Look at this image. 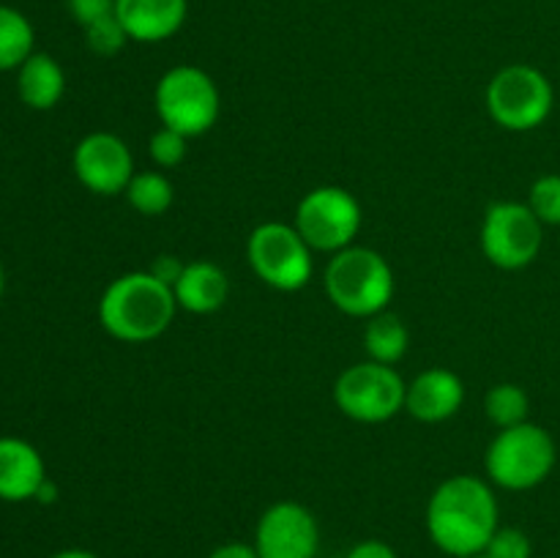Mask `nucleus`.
Listing matches in <instances>:
<instances>
[{"mask_svg":"<svg viewBox=\"0 0 560 558\" xmlns=\"http://www.w3.org/2000/svg\"><path fill=\"white\" fill-rule=\"evenodd\" d=\"M498 528V498L479 476H452L427 503V531L446 556H479Z\"/></svg>","mask_w":560,"mask_h":558,"instance_id":"nucleus-1","label":"nucleus"},{"mask_svg":"<svg viewBox=\"0 0 560 558\" xmlns=\"http://www.w3.org/2000/svg\"><path fill=\"white\" fill-rule=\"evenodd\" d=\"M178 312L173 288L151 271H131L113 279L98 301V323L120 342H151L162 337Z\"/></svg>","mask_w":560,"mask_h":558,"instance_id":"nucleus-2","label":"nucleus"},{"mask_svg":"<svg viewBox=\"0 0 560 558\" xmlns=\"http://www.w3.org/2000/svg\"><path fill=\"white\" fill-rule=\"evenodd\" d=\"M326 293L339 312L372 317L386 312L394 295V271L386 257L366 246L337 252L326 268Z\"/></svg>","mask_w":560,"mask_h":558,"instance_id":"nucleus-3","label":"nucleus"},{"mask_svg":"<svg viewBox=\"0 0 560 558\" xmlns=\"http://www.w3.org/2000/svg\"><path fill=\"white\" fill-rule=\"evenodd\" d=\"M558 460L556 441L534 421L506 427L487 449V476L503 490H530L552 474Z\"/></svg>","mask_w":560,"mask_h":558,"instance_id":"nucleus-4","label":"nucleus"},{"mask_svg":"<svg viewBox=\"0 0 560 558\" xmlns=\"http://www.w3.org/2000/svg\"><path fill=\"white\" fill-rule=\"evenodd\" d=\"M156 113L162 126L186 137H200L211 131L219 120L222 98L208 71L197 66H173L156 82Z\"/></svg>","mask_w":560,"mask_h":558,"instance_id":"nucleus-5","label":"nucleus"},{"mask_svg":"<svg viewBox=\"0 0 560 558\" xmlns=\"http://www.w3.org/2000/svg\"><path fill=\"white\" fill-rule=\"evenodd\" d=\"M556 104V91L545 71L528 63H512L487 85V109L509 131H530L545 124Z\"/></svg>","mask_w":560,"mask_h":558,"instance_id":"nucleus-6","label":"nucleus"},{"mask_svg":"<svg viewBox=\"0 0 560 558\" xmlns=\"http://www.w3.org/2000/svg\"><path fill=\"white\" fill-rule=\"evenodd\" d=\"M408 383L392 364L359 361L348 367L334 383V403L348 419L361 425H381L405 408Z\"/></svg>","mask_w":560,"mask_h":558,"instance_id":"nucleus-7","label":"nucleus"},{"mask_svg":"<svg viewBox=\"0 0 560 558\" xmlns=\"http://www.w3.org/2000/svg\"><path fill=\"white\" fill-rule=\"evenodd\" d=\"M312 246L304 235L295 230V224L262 222L252 230L246 257L249 266L268 288L293 293L301 290L312 279L315 260H312Z\"/></svg>","mask_w":560,"mask_h":558,"instance_id":"nucleus-8","label":"nucleus"},{"mask_svg":"<svg viewBox=\"0 0 560 558\" xmlns=\"http://www.w3.org/2000/svg\"><path fill=\"white\" fill-rule=\"evenodd\" d=\"M545 244V224L528 202H492L481 222V249L492 266L517 271L539 257Z\"/></svg>","mask_w":560,"mask_h":558,"instance_id":"nucleus-9","label":"nucleus"},{"mask_svg":"<svg viewBox=\"0 0 560 558\" xmlns=\"http://www.w3.org/2000/svg\"><path fill=\"white\" fill-rule=\"evenodd\" d=\"M293 224L312 249L337 255L359 235L361 206L342 186H317L301 197Z\"/></svg>","mask_w":560,"mask_h":558,"instance_id":"nucleus-10","label":"nucleus"},{"mask_svg":"<svg viewBox=\"0 0 560 558\" xmlns=\"http://www.w3.org/2000/svg\"><path fill=\"white\" fill-rule=\"evenodd\" d=\"M320 547L317 520L304 503L279 501L262 512L255 531L260 558H315Z\"/></svg>","mask_w":560,"mask_h":558,"instance_id":"nucleus-11","label":"nucleus"},{"mask_svg":"<svg viewBox=\"0 0 560 558\" xmlns=\"http://www.w3.org/2000/svg\"><path fill=\"white\" fill-rule=\"evenodd\" d=\"M74 175L93 195H120L135 178V156L118 135L93 131L77 142Z\"/></svg>","mask_w":560,"mask_h":558,"instance_id":"nucleus-12","label":"nucleus"},{"mask_svg":"<svg viewBox=\"0 0 560 558\" xmlns=\"http://www.w3.org/2000/svg\"><path fill=\"white\" fill-rule=\"evenodd\" d=\"M463 377L457 372L446 370V367H432V370L419 372L413 383H408V394H405L408 414L416 416L419 421H427V425L452 419L463 408Z\"/></svg>","mask_w":560,"mask_h":558,"instance_id":"nucleus-13","label":"nucleus"},{"mask_svg":"<svg viewBox=\"0 0 560 558\" xmlns=\"http://www.w3.org/2000/svg\"><path fill=\"white\" fill-rule=\"evenodd\" d=\"M115 14L131 42L156 44L184 27L189 0H115Z\"/></svg>","mask_w":560,"mask_h":558,"instance_id":"nucleus-14","label":"nucleus"},{"mask_svg":"<svg viewBox=\"0 0 560 558\" xmlns=\"http://www.w3.org/2000/svg\"><path fill=\"white\" fill-rule=\"evenodd\" d=\"M47 481V468L33 443L22 438H0V498L11 503L36 498Z\"/></svg>","mask_w":560,"mask_h":558,"instance_id":"nucleus-15","label":"nucleus"},{"mask_svg":"<svg viewBox=\"0 0 560 558\" xmlns=\"http://www.w3.org/2000/svg\"><path fill=\"white\" fill-rule=\"evenodd\" d=\"M173 293L180 310L195 312V315H211V312L222 310L224 301H228L230 279L217 263L195 260L186 263Z\"/></svg>","mask_w":560,"mask_h":558,"instance_id":"nucleus-16","label":"nucleus"},{"mask_svg":"<svg viewBox=\"0 0 560 558\" xmlns=\"http://www.w3.org/2000/svg\"><path fill=\"white\" fill-rule=\"evenodd\" d=\"M16 91L31 109H52L66 91V74L52 55L33 53L20 66Z\"/></svg>","mask_w":560,"mask_h":558,"instance_id":"nucleus-17","label":"nucleus"},{"mask_svg":"<svg viewBox=\"0 0 560 558\" xmlns=\"http://www.w3.org/2000/svg\"><path fill=\"white\" fill-rule=\"evenodd\" d=\"M364 328V348L372 361L381 364H397L405 353H408L410 332L402 323V317L394 312H377V315L366 317Z\"/></svg>","mask_w":560,"mask_h":558,"instance_id":"nucleus-18","label":"nucleus"},{"mask_svg":"<svg viewBox=\"0 0 560 558\" xmlns=\"http://www.w3.org/2000/svg\"><path fill=\"white\" fill-rule=\"evenodd\" d=\"M33 25L22 11L0 5V71L20 69L33 55Z\"/></svg>","mask_w":560,"mask_h":558,"instance_id":"nucleus-19","label":"nucleus"},{"mask_svg":"<svg viewBox=\"0 0 560 558\" xmlns=\"http://www.w3.org/2000/svg\"><path fill=\"white\" fill-rule=\"evenodd\" d=\"M124 195L129 197L131 208L140 211L142 217H159V213L167 211L175 200L173 181L164 173H156V170L135 173V178L129 181Z\"/></svg>","mask_w":560,"mask_h":558,"instance_id":"nucleus-20","label":"nucleus"},{"mask_svg":"<svg viewBox=\"0 0 560 558\" xmlns=\"http://www.w3.org/2000/svg\"><path fill=\"white\" fill-rule=\"evenodd\" d=\"M528 394L517 383H495L485 397V410L498 430H506V427L528 421Z\"/></svg>","mask_w":560,"mask_h":558,"instance_id":"nucleus-21","label":"nucleus"},{"mask_svg":"<svg viewBox=\"0 0 560 558\" xmlns=\"http://www.w3.org/2000/svg\"><path fill=\"white\" fill-rule=\"evenodd\" d=\"M85 42L88 47L96 55H102V58H113V55H118L120 49L126 47V42H131V38L129 33H126V27L120 25L118 14H109L85 27Z\"/></svg>","mask_w":560,"mask_h":558,"instance_id":"nucleus-22","label":"nucleus"},{"mask_svg":"<svg viewBox=\"0 0 560 558\" xmlns=\"http://www.w3.org/2000/svg\"><path fill=\"white\" fill-rule=\"evenodd\" d=\"M530 211L539 217L541 224L560 228V175H541L534 181L528 195Z\"/></svg>","mask_w":560,"mask_h":558,"instance_id":"nucleus-23","label":"nucleus"},{"mask_svg":"<svg viewBox=\"0 0 560 558\" xmlns=\"http://www.w3.org/2000/svg\"><path fill=\"white\" fill-rule=\"evenodd\" d=\"M186 140L189 137L180 135V131L162 126L159 131H153L148 151H151V159L159 167H178L186 156Z\"/></svg>","mask_w":560,"mask_h":558,"instance_id":"nucleus-24","label":"nucleus"},{"mask_svg":"<svg viewBox=\"0 0 560 558\" xmlns=\"http://www.w3.org/2000/svg\"><path fill=\"white\" fill-rule=\"evenodd\" d=\"M487 558H534L528 534L520 528H498L485 547Z\"/></svg>","mask_w":560,"mask_h":558,"instance_id":"nucleus-25","label":"nucleus"},{"mask_svg":"<svg viewBox=\"0 0 560 558\" xmlns=\"http://www.w3.org/2000/svg\"><path fill=\"white\" fill-rule=\"evenodd\" d=\"M66 5H69V14L74 16L82 27L115 14V0H66Z\"/></svg>","mask_w":560,"mask_h":558,"instance_id":"nucleus-26","label":"nucleus"},{"mask_svg":"<svg viewBox=\"0 0 560 558\" xmlns=\"http://www.w3.org/2000/svg\"><path fill=\"white\" fill-rule=\"evenodd\" d=\"M184 268H186V263L180 260V257H175V255H159L156 260L151 263V268H148V271H151L153 277L159 279V282L167 284V288H175V282H178V279H180V274H184Z\"/></svg>","mask_w":560,"mask_h":558,"instance_id":"nucleus-27","label":"nucleus"},{"mask_svg":"<svg viewBox=\"0 0 560 558\" xmlns=\"http://www.w3.org/2000/svg\"><path fill=\"white\" fill-rule=\"evenodd\" d=\"M348 558H397V553H394V547L386 545V542L366 539L359 542V545L348 553Z\"/></svg>","mask_w":560,"mask_h":558,"instance_id":"nucleus-28","label":"nucleus"},{"mask_svg":"<svg viewBox=\"0 0 560 558\" xmlns=\"http://www.w3.org/2000/svg\"><path fill=\"white\" fill-rule=\"evenodd\" d=\"M208 558H260L255 545H244V542H228V545L217 547Z\"/></svg>","mask_w":560,"mask_h":558,"instance_id":"nucleus-29","label":"nucleus"},{"mask_svg":"<svg viewBox=\"0 0 560 558\" xmlns=\"http://www.w3.org/2000/svg\"><path fill=\"white\" fill-rule=\"evenodd\" d=\"M55 498H58V487L52 485V481H44L42 487H38V492H36V501H42V503H49V501H55Z\"/></svg>","mask_w":560,"mask_h":558,"instance_id":"nucleus-30","label":"nucleus"},{"mask_svg":"<svg viewBox=\"0 0 560 558\" xmlns=\"http://www.w3.org/2000/svg\"><path fill=\"white\" fill-rule=\"evenodd\" d=\"M49 558H98L96 553H88V550H60Z\"/></svg>","mask_w":560,"mask_h":558,"instance_id":"nucleus-31","label":"nucleus"},{"mask_svg":"<svg viewBox=\"0 0 560 558\" xmlns=\"http://www.w3.org/2000/svg\"><path fill=\"white\" fill-rule=\"evenodd\" d=\"M3 284H5V277H3V266H0V295H3Z\"/></svg>","mask_w":560,"mask_h":558,"instance_id":"nucleus-32","label":"nucleus"},{"mask_svg":"<svg viewBox=\"0 0 560 558\" xmlns=\"http://www.w3.org/2000/svg\"><path fill=\"white\" fill-rule=\"evenodd\" d=\"M474 558H487V556H485V553H479V556H474Z\"/></svg>","mask_w":560,"mask_h":558,"instance_id":"nucleus-33","label":"nucleus"}]
</instances>
